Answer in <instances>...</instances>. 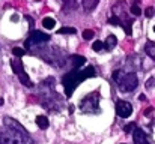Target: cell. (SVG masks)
<instances>
[{
    "mask_svg": "<svg viewBox=\"0 0 155 144\" xmlns=\"http://www.w3.org/2000/svg\"><path fill=\"white\" fill-rule=\"evenodd\" d=\"M137 126H136V123L134 122H131V123H128V125H125V128H124V132H127V134H130V132H134V129H136Z\"/></svg>",
    "mask_w": 155,
    "mask_h": 144,
    "instance_id": "20",
    "label": "cell"
},
{
    "mask_svg": "<svg viewBox=\"0 0 155 144\" xmlns=\"http://www.w3.org/2000/svg\"><path fill=\"white\" fill-rule=\"evenodd\" d=\"M104 48H105V44L101 42V41H97V42H94V45H92V50H94V51H97V53L103 51Z\"/></svg>",
    "mask_w": 155,
    "mask_h": 144,
    "instance_id": "18",
    "label": "cell"
},
{
    "mask_svg": "<svg viewBox=\"0 0 155 144\" xmlns=\"http://www.w3.org/2000/svg\"><path fill=\"white\" fill-rule=\"evenodd\" d=\"M63 6L65 9H75L77 8V0H63Z\"/></svg>",
    "mask_w": 155,
    "mask_h": 144,
    "instance_id": "17",
    "label": "cell"
},
{
    "mask_svg": "<svg viewBox=\"0 0 155 144\" xmlns=\"http://www.w3.org/2000/svg\"><path fill=\"white\" fill-rule=\"evenodd\" d=\"M120 74H122L120 71H114V72H113V75H111V77H113V80H114V81H117V80H119V77H120Z\"/></svg>",
    "mask_w": 155,
    "mask_h": 144,
    "instance_id": "25",
    "label": "cell"
},
{
    "mask_svg": "<svg viewBox=\"0 0 155 144\" xmlns=\"http://www.w3.org/2000/svg\"><path fill=\"white\" fill-rule=\"evenodd\" d=\"M105 48L108 50V51H111L113 48L117 45V38L114 36V35H110V36H107V39H105Z\"/></svg>",
    "mask_w": 155,
    "mask_h": 144,
    "instance_id": "11",
    "label": "cell"
},
{
    "mask_svg": "<svg viewBox=\"0 0 155 144\" xmlns=\"http://www.w3.org/2000/svg\"><path fill=\"white\" fill-rule=\"evenodd\" d=\"M145 51H146V54H148L151 59H154L155 60V42L154 41L146 42V45H145Z\"/></svg>",
    "mask_w": 155,
    "mask_h": 144,
    "instance_id": "12",
    "label": "cell"
},
{
    "mask_svg": "<svg viewBox=\"0 0 155 144\" xmlns=\"http://www.w3.org/2000/svg\"><path fill=\"white\" fill-rule=\"evenodd\" d=\"M145 86H146V89H152V87H155V78L154 77H151V78L146 81V84H145Z\"/></svg>",
    "mask_w": 155,
    "mask_h": 144,
    "instance_id": "24",
    "label": "cell"
},
{
    "mask_svg": "<svg viewBox=\"0 0 155 144\" xmlns=\"http://www.w3.org/2000/svg\"><path fill=\"white\" fill-rule=\"evenodd\" d=\"M36 125H38L41 129H47V128L50 126V122H48V119H47L45 116H38V117H36Z\"/></svg>",
    "mask_w": 155,
    "mask_h": 144,
    "instance_id": "13",
    "label": "cell"
},
{
    "mask_svg": "<svg viewBox=\"0 0 155 144\" xmlns=\"http://www.w3.org/2000/svg\"><path fill=\"white\" fill-rule=\"evenodd\" d=\"M0 105H3V99L2 98H0Z\"/></svg>",
    "mask_w": 155,
    "mask_h": 144,
    "instance_id": "28",
    "label": "cell"
},
{
    "mask_svg": "<svg viewBox=\"0 0 155 144\" xmlns=\"http://www.w3.org/2000/svg\"><path fill=\"white\" fill-rule=\"evenodd\" d=\"M133 141L134 144H151V140L148 138L146 132L140 128H136L133 132Z\"/></svg>",
    "mask_w": 155,
    "mask_h": 144,
    "instance_id": "8",
    "label": "cell"
},
{
    "mask_svg": "<svg viewBox=\"0 0 155 144\" xmlns=\"http://www.w3.org/2000/svg\"><path fill=\"white\" fill-rule=\"evenodd\" d=\"M116 114L122 119H128L133 114V105L127 101H117L116 102Z\"/></svg>",
    "mask_w": 155,
    "mask_h": 144,
    "instance_id": "7",
    "label": "cell"
},
{
    "mask_svg": "<svg viewBox=\"0 0 155 144\" xmlns=\"http://www.w3.org/2000/svg\"><path fill=\"white\" fill-rule=\"evenodd\" d=\"M95 75H97V72H95V68L94 66H87V68H84L81 71L78 68H74L69 72H66L62 77V84H63V89H65V96L66 98H71L72 92L80 86L81 81H84L86 78H92Z\"/></svg>",
    "mask_w": 155,
    "mask_h": 144,
    "instance_id": "1",
    "label": "cell"
},
{
    "mask_svg": "<svg viewBox=\"0 0 155 144\" xmlns=\"http://www.w3.org/2000/svg\"><path fill=\"white\" fill-rule=\"evenodd\" d=\"M78 108L83 114H98L101 111V108H100V93L92 92L91 95L84 96L81 99Z\"/></svg>",
    "mask_w": 155,
    "mask_h": 144,
    "instance_id": "3",
    "label": "cell"
},
{
    "mask_svg": "<svg viewBox=\"0 0 155 144\" xmlns=\"http://www.w3.org/2000/svg\"><path fill=\"white\" fill-rule=\"evenodd\" d=\"M155 14V9L154 8H146V11H145V15H146V18H152Z\"/></svg>",
    "mask_w": 155,
    "mask_h": 144,
    "instance_id": "23",
    "label": "cell"
},
{
    "mask_svg": "<svg viewBox=\"0 0 155 144\" xmlns=\"http://www.w3.org/2000/svg\"><path fill=\"white\" fill-rule=\"evenodd\" d=\"M12 54L15 57H23L26 54V50H23V48H20V47H15V48H12Z\"/></svg>",
    "mask_w": 155,
    "mask_h": 144,
    "instance_id": "19",
    "label": "cell"
},
{
    "mask_svg": "<svg viewBox=\"0 0 155 144\" xmlns=\"http://www.w3.org/2000/svg\"><path fill=\"white\" fill-rule=\"evenodd\" d=\"M94 36H95L94 30H84V32H83V39H86V41H91Z\"/></svg>",
    "mask_w": 155,
    "mask_h": 144,
    "instance_id": "22",
    "label": "cell"
},
{
    "mask_svg": "<svg viewBox=\"0 0 155 144\" xmlns=\"http://www.w3.org/2000/svg\"><path fill=\"white\" fill-rule=\"evenodd\" d=\"M154 32H155V26H154Z\"/></svg>",
    "mask_w": 155,
    "mask_h": 144,
    "instance_id": "29",
    "label": "cell"
},
{
    "mask_svg": "<svg viewBox=\"0 0 155 144\" xmlns=\"http://www.w3.org/2000/svg\"><path fill=\"white\" fill-rule=\"evenodd\" d=\"M0 144H35L27 132L17 131L14 128H8L6 131H0Z\"/></svg>",
    "mask_w": 155,
    "mask_h": 144,
    "instance_id": "2",
    "label": "cell"
},
{
    "mask_svg": "<svg viewBox=\"0 0 155 144\" xmlns=\"http://www.w3.org/2000/svg\"><path fill=\"white\" fill-rule=\"evenodd\" d=\"M117 87L120 92L124 93H128V92H133L137 89L139 86V78L134 72H127V74H120L119 80L116 81Z\"/></svg>",
    "mask_w": 155,
    "mask_h": 144,
    "instance_id": "4",
    "label": "cell"
},
{
    "mask_svg": "<svg viewBox=\"0 0 155 144\" xmlns=\"http://www.w3.org/2000/svg\"><path fill=\"white\" fill-rule=\"evenodd\" d=\"M11 68H12L14 74L18 75V78H20V81H21L23 86H26V87H33V83L30 81V78H29L27 74L24 72V68H23V62H21V60H18V59L11 60Z\"/></svg>",
    "mask_w": 155,
    "mask_h": 144,
    "instance_id": "6",
    "label": "cell"
},
{
    "mask_svg": "<svg viewBox=\"0 0 155 144\" xmlns=\"http://www.w3.org/2000/svg\"><path fill=\"white\" fill-rule=\"evenodd\" d=\"M50 39H51L50 35L42 33V32H39V30H32L30 35L27 36L26 42H24V48H33V47H36V45H39V44L48 42Z\"/></svg>",
    "mask_w": 155,
    "mask_h": 144,
    "instance_id": "5",
    "label": "cell"
},
{
    "mask_svg": "<svg viewBox=\"0 0 155 144\" xmlns=\"http://www.w3.org/2000/svg\"><path fill=\"white\" fill-rule=\"evenodd\" d=\"M69 60H71L74 68H80V66H83L86 63V57H83V56H71Z\"/></svg>",
    "mask_w": 155,
    "mask_h": 144,
    "instance_id": "10",
    "label": "cell"
},
{
    "mask_svg": "<svg viewBox=\"0 0 155 144\" xmlns=\"http://www.w3.org/2000/svg\"><path fill=\"white\" fill-rule=\"evenodd\" d=\"M152 111H154V108H152V107H149L148 110H145V116H151V114H152Z\"/></svg>",
    "mask_w": 155,
    "mask_h": 144,
    "instance_id": "26",
    "label": "cell"
},
{
    "mask_svg": "<svg viewBox=\"0 0 155 144\" xmlns=\"http://www.w3.org/2000/svg\"><path fill=\"white\" fill-rule=\"evenodd\" d=\"M98 3H100V0H81L83 9H84L86 12H91V11H94V9L98 6Z\"/></svg>",
    "mask_w": 155,
    "mask_h": 144,
    "instance_id": "9",
    "label": "cell"
},
{
    "mask_svg": "<svg viewBox=\"0 0 155 144\" xmlns=\"http://www.w3.org/2000/svg\"><path fill=\"white\" fill-rule=\"evenodd\" d=\"M42 26H44L45 29L51 30V29H54V26H56V20L51 18V17H45V18L42 20Z\"/></svg>",
    "mask_w": 155,
    "mask_h": 144,
    "instance_id": "14",
    "label": "cell"
},
{
    "mask_svg": "<svg viewBox=\"0 0 155 144\" xmlns=\"http://www.w3.org/2000/svg\"><path fill=\"white\" fill-rule=\"evenodd\" d=\"M108 24H111V26H122V20H120V17L113 15V17L108 18Z\"/></svg>",
    "mask_w": 155,
    "mask_h": 144,
    "instance_id": "16",
    "label": "cell"
},
{
    "mask_svg": "<svg viewBox=\"0 0 155 144\" xmlns=\"http://www.w3.org/2000/svg\"><path fill=\"white\" fill-rule=\"evenodd\" d=\"M140 2H142V0H134V3H137V5H139Z\"/></svg>",
    "mask_w": 155,
    "mask_h": 144,
    "instance_id": "27",
    "label": "cell"
},
{
    "mask_svg": "<svg viewBox=\"0 0 155 144\" xmlns=\"http://www.w3.org/2000/svg\"><path fill=\"white\" fill-rule=\"evenodd\" d=\"M130 11H131V14H133L134 17H139V15L142 14V9H140V8H139V6H137L136 3H134V5L131 6V9H130Z\"/></svg>",
    "mask_w": 155,
    "mask_h": 144,
    "instance_id": "21",
    "label": "cell"
},
{
    "mask_svg": "<svg viewBox=\"0 0 155 144\" xmlns=\"http://www.w3.org/2000/svg\"><path fill=\"white\" fill-rule=\"evenodd\" d=\"M75 29L74 27H62V29H59L57 30V33L59 35H75Z\"/></svg>",
    "mask_w": 155,
    "mask_h": 144,
    "instance_id": "15",
    "label": "cell"
}]
</instances>
